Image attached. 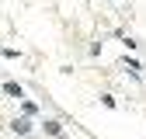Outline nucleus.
Segmentation results:
<instances>
[{
    "label": "nucleus",
    "mask_w": 146,
    "mask_h": 139,
    "mask_svg": "<svg viewBox=\"0 0 146 139\" xmlns=\"http://www.w3.org/2000/svg\"><path fill=\"white\" fill-rule=\"evenodd\" d=\"M45 129H49L52 136H63V129H59V122H45Z\"/></svg>",
    "instance_id": "f257e3e1"
}]
</instances>
